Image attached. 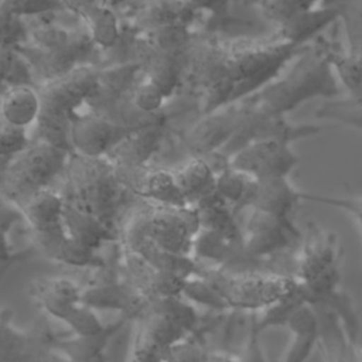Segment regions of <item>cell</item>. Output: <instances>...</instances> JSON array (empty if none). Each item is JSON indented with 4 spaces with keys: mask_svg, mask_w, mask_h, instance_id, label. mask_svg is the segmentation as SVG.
<instances>
[{
    "mask_svg": "<svg viewBox=\"0 0 362 362\" xmlns=\"http://www.w3.org/2000/svg\"><path fill=\"white\" fill-rule=\"evenodd\" d=\"M229 167L256 180L290 177L298 164V156L290 143L279 140L252 141L228 157Z\"/></svg>",
    "mask_w": 362,
    "mask_h": 362,
    "instance_id": "cell-11",
    "label": "cell"
},
{
    "mask_svg": "<svg viewBox=\"0 0 362 362\" xmlns=\"http://www.w3.org/2000/svg\"><path fill=\"white\" fill-rule=\"evenodd\" d=\"M247 107L243 99L202 115L185 133L184 144L191 157H208L221 151L240 129Z\"/></svg>",
    "mask_w": 362,
    "mask_h": 362,
    "instance_id": "cell-10",
    "label": "cell"
},
{
    "mask_svg": "<svg viewBox=\"0 0 362 362\" xmlns=\"http://www.w3.org/2000/svg\"><path fill=\"white\" fill-rule=\"evenodd\" d=\"M146 204L147 238L168 252L191 256L194 238L201 229L197 209L192 205L168 206Z\"/></svg>",
    "mask_w": 362,
    "mask_h": 362,
    "instance_id": "cell-8",
    "label": "cell"
},
{
    "mask_svg": "<svg viewBox=\"0 0 362 362\" xmlns=\"http://www.w3.org/2000/svg\"><path fill=\"white\" fill-rule=\"evenodd\" d=\"M314 115L318 119L331 120L362 132V102L352 95L342 93L337 98L324 100Z\"/></svg>",
    "mask_w": 362,
    "mask_h": 362,
    "instance_id": "cell-33",
    "label": "cell"
},
{
    "mask_svg": "<svg viewBox=\"0 0 362 362\" xmlns=\"http://www.w3.org/2000/svg\"><path fill=\"white\" fill-rule=\"evenodd\" d=\"M40 288L45 290L47 293L52 294L54 297L68 303V304H81L82 290L79 286L66 277H54L47 280L44 284L40 286Z\"/></svg>",
    "mask_w": 362,
    "mask_h": 362,
    "instance_id": "cell-45",
    "label": "cell"
},
{
    "mask_svg": "<svg viewBox=\"0 0 362 362\" xmlns=\"http://www.w3.org/2000/svg\"><path fill=\"white\" fill-rule=\"evenodd\" d=\"M188 49V48H187ZM187 49L185 51H153L137 49V61L143 65V74L150 78L168 98H171L175 89L184 82L187 66Z\"/></svg>",
    "mask_w": 362,
    "mask_h": 362,
    "instance_id": "cell-23",
    "label": "cell"
},
{
    "mask_svg": "<svg viewBox=\"0 0 362 362\" xmlns=\"http://www.w3.org/2000/svg\"><path fill=\"white\" fill-rule=\"evenodd\" d=\"M130 132L92 110H82L71 120L69 143L72 153L93 158L106 157Z\"/></svg>",
    "mask_w": 362,
    "mask_h": 362,
    "instance_id": "cell-12",
    "label": "cell"
},
{
    "mask_svg": "<svg viewBox=\"0 0 362 362\" xmlns=\"http://www.w3.org/2000/svg\"><path fill=\"white\" fill-rule=\"evenodd\" d=\"M208 362H240V358L225 351H209Z\"/></svg>",
    "mask_w": 362,
    "mask_h": 362,
    "instance_id": "cell-50",
    "label": "cell"
},
{
    "mask_svg": "<svg viewBox=\"0 0 362 362\" xmlns=\"http://www.w3.org/2000/svg\"><path fill=\"white\" fill-rule=\"evenodd\" d=\"M240 214H243V219L239 222L242 250L250 259L273 256L301 240L303 233L294 219L280 218L255 208H247Z\"/></svg>",
    "mask_w": 362,
    "mask_h": 362,
    "instance_id": "cell-7",
    "label": "cell"
},
{
    "mask_svg": "<svg viewBox=\"0 0 362 362\" xmlns=\"http://www.w3.org/2000/svg\"><path fill=\"white\" fill-rule=\"evenodd\" d=\"M137 331L163 351L188 337V332L181 325L160 314H146L141 317Z\"/></svg>",
    "mask_w": 362,
    "mask_h": 362,
    "instance_id": "cell-35",
    "label": "cell"
},
{
    "mask_svg": "<svg viewBox=\"0 0 362 362\" xmlns=\"http://www.w3.org/2000/svg\"><path fill=\"white\" fill-rule=\"evenodd\" d=\"M35 247L45 257L72 266V267H102L105 260L75 239H72L65 228L54 232H31Z\"/></svg>",
    "mask_w": 362,
    "mask_h": 362,
    "instance_id": "cell-20",
    "label": "cell"
},
{
    "mask_svg": "<svg viewBox=\"0 0 362 362\" xmlns=\"http://www.w3.org/2000/svg\"><path fill=\"white\" fill-rule=\"evenodd\" d=\"M314 307V305H313ZM320 318L318 351L325 362H358V344L348 334L342 320L327 307H314Z\"/></svg>",
    "mask_w": 362,
    "mask_h": 362,
    "instance_id": "cell-25",
    "label": "cell"
},
{
    "mask_svg": "<svg viewBox=\"0 0 362 362\" xmlns=\"http://www.w3.org/2000/svg\"><path fill=\"white\" fill-rule=\"evenodd\" d=\"M34 362H69L68 359H65L61 354H58L57 351H54L51 348V345H47L35 358Z\"/></svg>",
    "mask_w": 362,
    "mask_h": 362,
    "instance_id": "cell-49",
    "label": "cell"
},
{
    "mask_svg": "<svg viewBox=\"0 0 362 362\" xmlns=\"http://www.w3.org/2000/svg\"><path fill=\"white\" fill-rule=\"evenodd\" d=\"M201 222V228L212 230L228 239L229 242L242 246V232L238 216L233 209L215 192H209L192 205Z\"/></svg>",
    "mask_w": 362,
    "mask_h": 362,
    "instance_id": "cell-26",
    "label": "cell"
},
{
    "mask_svg": "<svg viewBox=\"0 0 362 362\" xmlns=\"http://www.w3.org/2000/svg\"><path fill=\"white\" fill-rule=\"evenodd\" d=\"M146 314L165 315L175 321L178 325H181L188 334L197 329L199 321V315L195 307L191 303L184 301L181 296L157 297L147 300V308L144 315Z\"/></svg>",
    "mask_w": 362,
    "mask_h": 362,
    "instance_id": "cell-34",
    "label": "cell"
},
{
    "mask_svg": "<svg viewBox=\"0 0 362 362\" xmlns=\"http://www.w3.org/2000/svg\"><path fill=\"white\" fill-rule=\"evenodd\" d=\"M356 356H358V362H362V346L356 348Z\"/></svg>",
    "mask_w": 362,
    "mask_h": 362,
    "instance_id": "cell-53",
    "label": "cell"
},
{
    "mask_svg": "<svg viewBox=\"0 0 362 362\" xmlns=\"http://www.w3.org/2000/svg\"><path fill=\"white\" fill-rule=\"evenodd\" d=\"M75 30L76 28L71 30L55 21H34L27 25V38L30 40L28 45L42 51L59 49L72 42Z\"/></svg>",
    "mask_w": 362,
    "mask_h": 362,
    "instance_id": "cell-36",
    "label": "cell"
},
{
    "mask_svg": "<svg viewBox=\"0 0 362 362\" xmlns=\"http://www.w3.org/2000/svg\"><path fill=\"white\" fill-rule=\"evenodd\" d=\"M64 175L65 201L119 235L117 218L123 185L107 157L93 158L71 153Z\"/></svg>",
    "mask_w": 362,
    "mask_h": 362,
    "instance_id": "cell-3",
    "label": "cell"
},
{
    "mask_svg": "<svg viewBox=\"0 0 362 362\" xmlns=\"http://www.w3.org/2000/svg\"><path fill=\"white\" fill-rule=\"evenodd\" d=\"M181 296L194 304L205 305L211 310L223 311L229 308L223 297L214 288V286L208 280L201 276H192L187 279Z\"/></svg>",
    "mask_w": 362,
    "mask_h": 362,
    "instance_id": "cell-39",
    "label": "cell"
},
{
    "mask_svg": "<svg viewBox=\"0 0 362 362\" xmlns=\"http://www.w3.org/2000/svg\"><path fill=\"white\" fill-rule=\"evenodd\" d=\"M243 102L247 107V115L240 126V129L235 133L230 141L219 151L229 157L243 146L257 141V140H279L293 144L297 140L313 137L320 134L328 127L332 126H321L315 123H293L287 119V116L279 115H267L260 110L252 107V105L243 98Z\"/></svg>",
    "mask_w": 362,
    "mask_h": 362,
    "instance_id": "cell-9",
    "label": "cell"
},
{
    "mask_svg": "<svg viewBox=\"0 0 362 362\" xmlns=\"http://www.w3.org/2000/svg\"><path fill=\"white\" fill-rule=\"evenodd\" d=\"M171 171L188 205H194L215 189V171L202 157H189Z\"/></svg>",
    "mask_w": 362,
    "mask_h": 362,
    "instance_id": "cell-28",
    "label": "cell"
},
{
    "mask_svg": "<svg viewBox=\"0 0 362 362\" xmlns=\"http://www.w3.org/2000/svg\"><path fill=\"white\" fill-rule=\"evenodd\" d=\"M239 358L240 362H269L262 346V331L256 324L255 314H252L250 317L246 342Z\"/></svg>",
    "mask_w": 362,
    "mask_h": 362,
    "instance_id": "cell-46",
    "label": "cell"
},
{
    "mask_svg": "<svg viewBox=\"0 0 362 362\" xmlns=\"http://www.w3.org/2000/svg\"><path fill=\"white\" fill-rule=\"evenodd\" d=\"M342 93L337 75L311 41L273 81L245 99L256 110L287 116L308 100H327Z\"/></svg>",
    "mask_w": 362,
    "mask_h": 362,
    "instance_id": "cell-1",
    "label": "cell"
},
{
    "mask_svg": "<svg viewBox=\"0 0 362 362\" xmlns=\"http://www.w3.org/2000/svg\"><path fill=\"white\" fill-rule=\"evenodd\" d=\"M165 123L132 130L109 151L107 160L120 168L147 165L165 139Z\"/></svg>",
    "mask_w": 362,
    "mask_h": 362,
    "instance_id": "cell-18",
    "label": "cell"
},
{
    "mask_svg": "<svg viewBox=\"0 0 362 362\" xmlns=\"http://www.w3.org/2000/svg\"><path fill=\"white\" fill-rule=\"evenodd\" d=\"M45 346V341L17 331L0 314V362H34Z\"/></svg>",
    "mask_w": 362,
    "mask_h": 362,
    "instance_id": "cell-32",
    "label": "cell"
},
{
    "mask_svg": "<svg viewBox=\"0 0 362 362\" xmlns=\"http://www.w3.org/2000/svg\"><path fill=\"white\" fill-rule=\"evenodd\" d=\"M123 260L127 277L126 281L132 284L147 300L157 297L181 296L184 284L187 281L185 277L171 272L158 270L148 264L137 253L127 249H123Z\"/></svg>",
    "mask_w": 362,
    "mask_h": 362,
    "instance_id": "cell-14",
    "label": "cell"
},
{
    "mask_svg": "<svg viewBox=\"0 0 362 362\" xmlns=\"http://www.w3.org/2000/svg\"><path fill=\"white\" fill-rule=\"evenodd\" d=\"M64 322L76 337L98 335L107 328V324L99 320L95 310L83 304H76Z\"/></svg>",
    "mask_w": 362,
    "mask_h": 362,
    "instance_id": "cell-40",
    "label": "cell"
},
{
    "mask_svg": "<svg viewBox=\"0 0 362 362\" xmlns=\"http://www.w3.org/2000/svg\"><path fill=\"white\" fill-rule=\"evenodd\" d=\"M17 209L30 232H54L64 229L65 198L51 187L42 188L24 199Z\"/></svg>",
    "mask_w": 362,
    "mask_h": 362,
    "instance_id": "cell-22",
    "label": "cell"
},
{
    "mask_svg": "<svg viewBox=\"0 0 362 362\" xmlns=\"http://www.w3.org/2000/svg\"><path fill=\"white\" fill-rule=\"evenodd\" d=\"M107 1H109V4H110L112 7L119 8V7H122V6L129 4V3H130V1H133V0H107Z\"/></svg>",
    "mask_w": 362,
    "mask_h": 362,
    "instance_id": "cell-51",
    "label": "cell"
},
{
    "mask_svg": "<svg viewBox=\"0 0 362 362\" xmlns=\"http://www.w3.org/2000/svg\"><path fill=\"white\" fill-rule=\"evenodd\" d=\"M288 177H267L256 180L252 201L247 208L260 209L280 218L294 219L297 205L303 201ZM246 208V209H247Z\"/></svg>",
    "mask_w": 362,
    "mask_h": 362,
    "instance_id": "cell-21",
    "label": "cell"
},
{
    "mask_svg": "<svg viewBox=\"0 0 362 362\" xmlns=\"http://www.w3.org/2000/svg\"><path fill=\"white\" fill-rule=\"evenodd\" d=\"M164 351L148 341L140 331L136 332L130 362H164Z\"/></svg>",
    "mask_w": 362,
    "mask_h": 362,
    "instance_id": "cell-48",
    "label": "cell"
},
{
    "mask_svg": "<svg viewBox=\"0 0 362 362\" xmlns=\"http://www.w3.org/2000/svg\"><path fill=\"white\" fill-rule=\"evenodd\" d=\"M197 276L208 280L232 310L260 313L294 294L300 284L293 276L264 272H232L201 267Z\"/></svg>",
    "mask_w": 362,
    "mask_h": 362,
    "instance_id": "cell-6",
    "label": "cell"
},
{
    "mask_svg": "<svg viewBox=\"0 0 362 362\" xmlns=\"http://www.w3.org/2000/svg\"><path fill=\"white\" fill-rule=\"evenodd\" d=\"M129 17L130 21L127 24L134 33H148L194 20L182 0H143Z\"/></svg>",
    "mask_w": 362,
    "mask_h": 362,
    "instance_id": "cell-24",
    "label": "cell"
},
{
    "mask_svg": "<svg viewBox=\"0 0 362 362\" xmlns=\"http://www.w3.org/2000/svg\"><path fill=\"white\" fill-rule=\"evenodd\" d=\"M18 218L23 216L17 208L13 206L6 211V208L0 205V272L7 269L17 259L8 242V232Z\"/></svg>",
    "mask_w": 362,
    "mask_h": 362,
    "instance_id": "cell-44",
    "label": "cell"
},
{
    "mask_svg": "<svg viewBox=\"0 0 362 362\" xmlns=\"http://www.w3.org/2000/svg\"><path fill=\"white\" fill-rule=\"evenodd\" d=\"M208 354L198 342L188 341L187 338L173 344L163 354L164 362H208Z\"/></svg>",
    "mask_w": 362,
    "mask_h": 362,
    "instance_id": "cell-43",
    "label": "cell"
},
{
    "mask_svg": "<svg viewBox=\"0 0 362 362\" xmlns=\"http://www.w3.org/2000/svg\"><path fill=\"white\" fill-rule=\"evenodd\" d=\"M283 328L288 331V342L279 362H308L320 342L317 310L307 301L298 304L286 318Z\"/></svg>",
    "mask_w": 362,
    "mask_h": 362,
    "instance_id": "cell-16",
    "label": "cell"
},
{
    "mask_svg": "<svg viewBox=\"0 0 362 362\" xmlns=\"http://www.w3.org/2000/svg\"><path fill=\"white\" fill-rule=\"evenodd\" d=\"M123 249H126V247H123ZM127 250L137 253L148 264H151L153 267H156L158 270L171 272V273L180 274L185 279L197 276L201 269V266L195 257L168 252V250L157 246L148 238L140 239L132 247H127Z\"/></svg>",
    "mask_w": 362,
    "mask_h": 362,
    "instance_id": "cell-29",
    "label": "cell"
},
{
    "mask_svg": "<svg viewBox=\"0 0 362 362\" xmlns=\"http://www.w3.org/2000/svg\"><path fill=\"white\" fill-rule=\"evenodd\" d=\"M30 0H0V42L7 40L17 17L24 16Z\"/></svg>",
    "mask_w": 362,
    "mask_h": 362,
    "instance_id": "cell-47",
    "label": "cell"
},
{
    "mask_svg": "<svg viewBox=\"0 0 362 362\" xmlns=\"http://www.w3.org/2000/svg\"><path fill=\"white\" fill-rule=\"evenodd\" d=\"M71 153L38 139L30 141L0 165V197L17 208L31 194L48 188L65 171Z\"/></svg>",
    "mask_w": 362,
    "mask_h": 362,
    "instance_id": "cell-5",
    "label": "cell"
},
{
    "mask_svg": "<svg viewBox=\"0 0 362 362\" xmlns=\"http://www.w3.org/2000/svg\"><path fill=\"white\" fill-rule=\"evenodd\" d=\"M348 95H351V93H348ZM352 96H354L355 99H358L359 102H362V88H361L356 93H352Z\"/></svg>",
    "mask_w": 362,
    "mask_h": 362,
    "instance_id": "cell-52",
    "label": "cell"
},
{
    "mask_svg": "<svg viewBox=\"0 0 362 362\" xmlns=\"http://www.w3.org/2000/svg\"><path fill=\"white\" fill-rule=\"evenodd\" d=\"M130 102L146 115L161 113L167 102V96L163 90L143 72L127 93Z\"/></svg>",
    "mask_w": 362,
    "mask_h": 362,
    "instance_id": "cell-38",
    "label": "cell"
},
{
    "mask_svg": "<svg viewBox=\"0 0 362 362\" xmlns=\"http://www.w3.org/2000/svg\"><path fill=\"white\" fill-rule=\"evenodd\" d=\"M64 228L66 233L78 243L96 252L105 243L119 239V235L116 232L110 230L100 221L75 208L66 201L64 209Z\"/></svg>",
    "mask_w": 362,
    "mask_h": 362,
    "instance_id": "cell-27",
    "label": "cell"
},
{
    "mask_svg": "<svg viewBox=\"0 0 362 362\" xmlns=\"http://www.w3.org/2000/svg\"><path fill=\"white\" fill-rule=\"evenodd\" d=\"M98 69L93 64H82L61 76L34 83L38 89L41 109L30 139L44 140L72 153L71 120L93 95Z\"/></svg>",
    "mask_w": 362,
    "mask_h": 362,
    "instance_id": "cell-2",
    "label": "cell"
},
{
    "mask_svg": "<svg viewBox=\"0 0 362 362\" xmlns=\"http://www.w3.org/2000/svg\"><path fill=\"white\" fill-rule=\"evenodd\" d=\"M338 23L349 52L362 65V0H341Z\"/></svg>",
    "mask_w": 362,
    "mask_h": 362,
    "instance_id": "cell-37",
    "label": "cell"
},
{
    "mask_svg": "<svg viewBox=\"0 0 362 362\" xmlns=\"http://www.w3.org/2000/svg\"><path fill=\"white\" fill-rule=\"evenodd\" d=\"M303 201H310L315 204L328 205L337 209H341L352 216L355 221L361 236H362V195H349V197H332V195H321V194H313V192H304L301 194Z\"/></svg>",
    "mask_w": 362,
    "mask_h": 362,
    "instance_id": "cell-41",
    "label": "cell"
},
{
    "mask_svg": "<svg viewBox=\"0 0 362 362\" xmlns=\"http://www.w3.org/2000/svg\"><path fill=\"white\" fill-rule=\"evenodd\" d=\"M339 28V23L335 21L327 34H318L313 42L332 68L345 93L352 95L362 88V65L349 52Z\"/></svg>",
    "mask_w": 362,
    "mask_h": 362,
    "instance_id": "cell-17",
    "label": "cell"
},
{
    "mask_svg": "<svg viewBox=\"0 0 362 362\" xmlns=\"http://www.w3.org/2000/svg\"><path fill=\"white\" fill-rule=\"evenodd\" d=\"M81 304L93 310H119L141 318L147 308V298L127 281H103L82 290Z\"/></svg>",
    "mask_w": 362,
    "mask_h": 362,
    "instance_id": "cell-19",
    "label": "cell"
},
{
    "mask_svg": "<svg viewBox=\"0 0 362 362\" xmlns=\"http://www.w3.org/2000/svg\"><path fill=\"white\" fill-rule=\"evenodd\" d=\"M123 188L130 189L148 204L185 206L188 205L177 187L171 170L151 168L148 165L134 168L115 167Z\"/></svg>",
    "mask_w": 362,
    "mask_h": 362,
    "instance_id": "cell-13",
    "label": "cell"
},
{
    "mask_svg": "<svg viewBox=\"0 0 362 362\" xmlns=\"http://www.w3.org/2000/svg\"><path fill=\"white\" fill-rule=\"evenodd\" d=\"M40 109L38 89L33 82L6 85L0 90V126L30 136V130L40 116Z\"/></svg>",
    "mask_w": 362,
    "mask_h": 362,
    "instance_id": "cell-15",
    "label": "cell"
},
{
    "mask_svg": "<svg viewBox=\"0 0 362 362\" xmlns=\"http://www.w3.org/2000/svg\"><path fill=\"white\" fill-rule=\"evenodd\" d=\"M255 184L256 178L229 165L215 173V192L233 209L236 216L249 206Z\"/></svg>",
    "mask_w": 362,
    "mask_h": 362,
    "instance_id": "cell-31",
    "label": "cell"
},
{
    "mask_svg": "<svg viewBox=\"0 0 362 362\" xmlns=\"http://www.w3.org/2000/svg\"><path fill=\"white\" fill-rule=\"evenodd\" d=\"M344 250L332 230L308 222L294 255L296 274L307 303L324 305L341 291Z\"/></svg>",
    "mask_w": 362,
    "mask_h": 362,
    "instance_id": "cell-4",
    "label": "cell"
},
{
    "mask_svg": "<svg viewBox=\"0 0 362 362\" xmlns=\"http://www.w3.org/2000/svg\"><path fill=\"white\" fill-rule=\"evenodd\" d=\"M189 13L197 17V14H205L208 17V24L212 27L211 33H215V28L225 24L230 20L229 6L233 0H182Z\"/></svg>",
    "mask_w": 362,
    "mask_h": 362,
    "instance_id": "cell-42",
    "label": "cell"
},
{
    "mask_svg": "<svg viewBox=\"0 0 362 362\" xmlns=\"http://www.w3.org/2000/svg\"><path fill=\"white\" fill-rule=\"evenodd\" d=\"M124 320L107 324V328L92 337H74L66 339H54L49 342L51 348L61 354L69 362H86L100 354H105V348L117 331L123 327Z\"/></svg>",
    "mask_w": 362,
    "mask_h": 362,
    "instance_id": "cell-30",
    "label": "cell"
}]
</instances>
